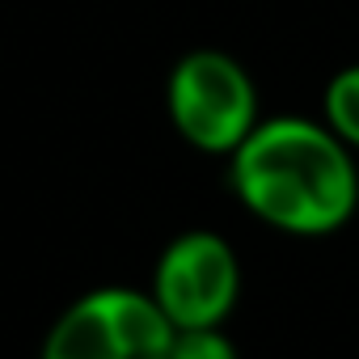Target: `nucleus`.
Here are the masks:
<instances>
[{
    "instance_id": "nucleus-1",
    "label": "nucleus",
    "mask_w": 359,
    "mask_h": 359,
    "mask_svg": "<svg viewBox=\"0 0 359 359\" xmlns=\"http://www.w3.org/2000/svg\"><path fill=\"white\" fill-rule=\"evenodd\" d=\"M229 182L262 224L321 237L359 208V169L351 148L317 118L275 114L233 148Z\"/></svg>"
},
{
    "instance_id": "nucleus-2",
    "label": "nucleus",
    "mask_w": 359,
    "mask_h": 359,
    "mask_svg": "<svg viewBox=\"0 0 359 359\" xmlns=\"http://www.w3.org/2000/svg\"><path fill=\"white\" fill-rule=\"evenodd\" d=\"M165 106L177 135L212 156H233V148L262 118L254 76L241 60L216 47H195L169 68Z\"/></svg>"
},
{
    "instance_id": "nucleus-3",
    "label": "nucleus",
    "mask_w": 359,
    "mask_h": 359,
    "mask_svg": "<svg viewBox=\"0 0 359 359\" xmlns=\"http://www.w3.org/2000/svg\"><path fill=\"white\" fill-rule=\"evenodd\" d=\"M237 300V258L216 233H182L156 262V304L177 330L220 325Z\"/></svg>"
},
{
    "instance_id": "nucleus-4",
    "label": "nucleus",
    "mask_w": 359,
    "mask_h": 359,
    "mask_svg": "<svg viewBox=\"0 0 359 359\" xmlns=\"http://www.w3.org/2000/svg\"><path fill=\"white\" fill-rule=\"evenodd\" d=\"M43 359H144V355H135L123 342L114 325V309H110V287H106V292L76 300L51 325L43 342Z\"/></svg>"
},
{
    "instance_id": "nucleus-5",
    "label": "nucleus",
    "mask_w": 359,
    "mask_h": 359,
    "mask_svg": "<svg viewBox=\"0 0 359 359\" xmlns=\"http://www.w3.org/2000/svg\"><path fill=\"white\" fill-rule=\"evenodd\" d=\"M321 110H325V127H330L346 148H359V64L338 68V72L325 81Z\"/></svg>"
},
{
    "instance_id": "nucleus-6",
    "label": "nucleus",
    "mask_w": 359,
    "mask_h": 359,
    "mask_svg": "<svg viewBox=\"0 0 359 359\" xmlns=\"http://www.w3.org/2000/svg\"><path fill=\"white\" fill-rule=\"evenodd\" d=\"M169 359H237V351L216 325H191L173 334Z\"/></svg>"
}]
</instances>
